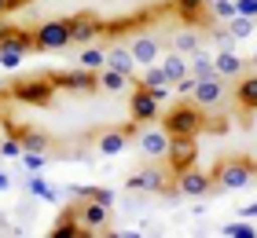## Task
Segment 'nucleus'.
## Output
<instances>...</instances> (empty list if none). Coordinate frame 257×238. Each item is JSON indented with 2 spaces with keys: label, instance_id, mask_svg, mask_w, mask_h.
Segmentation results:
<instances>
[{
  "label": "nucleus",
  "instance_id": "obj_12",
  "mask_svg": "<svg viewBox=\"0 0 257 238\" xmlns=\"http://www.w3.org/2000/svg\"><path fill=\"white\" fill-rule=\"evenodd\" d=\"M140 150L147 158H166L169 154V132L166 128H144L140 132Z\"/></svg>",
  "mask_w": 257,
  "mask_h": 238
},
{
  "label": "nucleus",
  "instance_id": "obj_21",
  "mask_svg": "<svg viewBox=\"0 0 257 238\" xmlns=\"http://www.w3.org/2000/svg\"><path fill=\"white\" fill-rule=\"evenodd\" d=\"M107 66H110V70H121V74H133L136 59H133L128 48H110V52H107Z\"/></svg>",
  "mask_w": 257,
  "mask_h": 238
},
{
  "label": "nucleus",
  "instance_id": "obj_32",
  "mask_svg": "<svg viewBox=\"0 0 257 238\" xmlns=\"http://www.w3.org/2000/svg\"><path fill=\"white\" fill-rule=\"evenodd\" d=\"M235 4H239V15L257 19V0H235Z\"/></svg>",
  "mask_w": 257,
  "mask_h": 238
},
{
  "label": "nucleus",
  "instance_id": "obj_23",
  "mask_svg": "<svg viewBox=\"0 0 257 238\" xmlns=\"http://www.w3.org/2000/svg\"><path fill=\"white\" fill-rule=\"evenodd\" d=\"M125 81H128V74H121V70H110V66L99 70V88L103 92H121Z\"/></svg>",
  "mask_w": 257,
  "mask_h": 238
},
{
  "label": "nucleus",
  "instance_id": "obj_7",
  "mask_svg": "<svg viewBox=\"0 0 257 238\" xmlns=\"http://www.w3.org/2000/svg\"><path fill=\"white\" fill-rule=\"evenodd\" d=\"M52 81L59 88L66 92H96L99 88V70H85V66H77V70H66V74H52Z\"/></svg>",
  "mask_w": 257,
  "mask_h": 238
},
{
  "label": "nucleus",
  "instance_id": "obj_17",
  "mask_svg": "<svg viewBox=\"0 0 257 238\" xmlns=\"http://www.w3.org/2000/svg\"><path fill=\"white\" fill-rule=\"evenodd\" d=\"M144 85L151 88V95H155V99H166L169 88H173V81H169L166 70H162V63H151L147 74H144Z\"/></svg>",
  "mask_w": 257,
  "mask_h": 238
},
{
  "label": "nucleus",
  "instance_id": "obj_22",
  "mask_svg": "<svg viewBox=\"0 0 257 238\" xmlns=\"http://www.w3.org/2000/svg\"><path fill=\"white\" fill-rule=\"evenodd\" d=\"M191 77H195V81H202V77H217V63H213L209 55L195 52V55H191Z\"/></svg>",
  "mask_w": 257,
  "mask_h": 238
},
{
  "label": "nucleus",
  "instance_id": "obj_8",
  "mask_svg": "<svg viewBox=\"0 0 257 238\" xmlns=\"http://www.w3.org/2000/svg\"><path fill=\"white\" fill-rule=\"evenodd\" d=\"M224 95H228V88H224V77H202V81H195V92H191V99L202 106V110H209V106H220L224 103Z\"/></svg>",
  "mask_w": 257,
  "mask_h": 238
},
{
  "label": "nucleus",
  "instance_id": "obj_24",
  "mask_svg": "<svg viewBox=\"0 0 257 238\" xmlns=\"http://www.w3.org/2000/svg\"><path fill=\"white\" fill-rule=\"evenodd\" d=\"M77 66H85V70H103L107 66V52H103V48H85V52L77 55Z\"/></svg>",
  "mask_w": 257,
  "mask_h": 238
},
{
  "label": "nucleus",
  "instance_id": "obj_4",
  "mask_svg": "<svg viewBox=\"0 0 257 238\" xmlns=\"http://www.w3.org/2000/svg\"><path fill=\"white\" fill-rule=\"evenodd\" d=\"M70 41V19H52L44 22V26L33 30V48L37 52H59V48H66Z\"/></svg>",
  "mask_w": 257,
  "mask_h": 238
},
{
  "label": "nucleus",
  "instance_id": "obj_31",
  "mask_svg": "<svg viewBox=\"0 0 257 238\" xmlns=\"http://www.w3.org/2000/svg\"><path fill=\"white\" fill-rule=\"evenodd\" d=\"M224 234H228V238H253L257 231L250 227V223H228V227H224Z\"/></svg>",
  "mask_w": 257,
  "mask_h": 238
},
{
  "label": "nucleus",
  "instance_id": "obj_36",
  "mask_svg": "<svg viewBox=\"0 0 257 238\" xmlns=\"http://www.w3.org/2000/svg\"><path fill=\"white\" fill-rule=\"evenodd\" d=\"M246 212H250V216H253V212H257V205H250V209H246Z\"/></svg>",
  "mask_w": 257,
  "mask_h": 238
},
{
  "label": "nucleus",
  "instance_id": "obj_3",
  "mask_svg": "<svg viewBox=\"0 0 257 238\" xmlns=\"http://www.w3.org/2000/svg\"><path fill=\"white\" fill-rule=\"evenodd\" d=\"M11 95L19 103H33V106H48L52 95H55V81L52 74H41V77H26L19 85H11Z\"/></svg>",
  "mask_w": 257,
  "mask_h": 238
},
{
  "label": "nucleus",
  "instance_id": "obj_25",
  "mask_svg": "<svg viewBox=\"0 0 257 238\" xmlns=\"http://www.w3.org/2000/svg\"><path fill=\"white\" fill-rule=\"evenodd\" d=\"M198 48H202V41H198V33H191V30H180L177 41H173V52H180V55H195Z\"/></svg>",
  "mask_w": 257,
  "mask_h": 238
},
{
  "label": "nucleus",
  "instance_id": "obj_2",
  "mask_svg": "<svg viewBox=\"0 0 257 238\" xmlns=\"http://www.w3.org/2000/svg\"><path fill=\"white\" fill-rule=\"evenodd\" d=\"M162 128H166L169 136H198L206 128V117H202V106L195 99L191 103H177L169 106V114L162 117Z\"/></svg>",
  "mask_w": 257,
  "mask_h": 238
},
{
  "label": "nucleus",
  "instance_id": "obj_10",
  "mask_svg": "<svg viewBox=\"0 0 257 238\" xmlns=\"http://www.w3.org/2000/svg\"><path fill=\"white\" fill-rule=\"evenodd\" d=\"M128 114H133V121H136V125H147L151 117H158V99L151 95L147 85H140L133 95H128Z\"/></svg>",
  "mask_w": 257,
  "mask_h": 238
},
{
  "label": "nucleus",
  "instance_id": "obj_18",
  "mask_svg": "<svg viewBox=\"0 0 257 238\" xmlns=\"http://www.w3.org/2000/svg\"><path fill=\"white\" fill-rule=\"evenodd\" d=\"M235 99H239V106H246V110H257V70L246 74V77H239Z\"/></svg>",
  "mask_w": 257,
  "mask_h": 238
},
{
  "label": "nucleus",
  "instance_id": "obj_19",
  "mask_svg": "<svg viewBox=\"0 0 257 238\" xmlns=\"http://www.w3.org/2000/svg\"><path fill=\"white\" fill-rule=\"evenodd\" d=\"M162 70L169 74V81H173V85H180V81L191 74V59H184L180 52H173V55H166V59H162Z\"/></svg>",
  "mask_w": 257,
  "mask_h": 238
},
{
  "label": "nucleus",
  "instance_id": "obj_20",
  "mask_svg": "<svg viewBox=\"0 0 257 238\" xmlns=\"http://www.w3.org/2000/svg\"><path fill=\"white\" fill-rule=\"evenodd\" d=\"M52 234H55V238H74V234H85V227H81V220H77V209H70L66 216L52 227Z\"/></svg>",
  "mask_w": 257,
  "mask_h": 238
},
{
  "label": "nucleus",
  "instance_id": "obj_11",
  "mask_svg": "<svg viewBox=\"0 0 257 238\" xmlns=\"http://www.w3.org/2000/svg\"><path fill=\"white\" fill-rule=\"evenodd\" d=\"M128 190H158V194H169V190H177V183H169L162 169H144L128 180Z\"/></svg>",
  "mask_w": 257,
  "mask_h": 238
},
{
  "label": "nucleus",
  "instance_id": "obj_33",
  "mask_svg": "<svg viewBox=\"0 0 257 238\" xmlns=\"http://www.w3.org/2000/svg\"><path fill=\"white\" fill-rule=\"evenodd\" d=\"M11 11V0H0V15H8Z\"/></svg>",
  "mask_w": 257,
  "mask_h": 238
},
{
  "label": "nucleus",
  "instance_id": "obj_15",
  "mask_svg": "<svg viewBox=\"0 0 257 238\" xmlns=\"http://www.w3.org/2000/svg\"><path fill=\"white\" fill-rule=\"evenodd\" d=\"M96 33H103V22L96 15H74V19H70V37H74V41L88 44Z\"/></svg>",
  "mask_w": 257,
  "mask_h": 238
},
{
  "label": "nucleus",
  "instance_id": "obj_34",
  "mask_svg": "<svg viewBox=\"0 0 257 238\" xmlns=\"http://www.w3.org/2000/svg\"><path fill=\"white\" fill-rule=\"evenodd\" d=\"M246 63H250V66H253V70H257V52H253V55H250V59H246Z\"/></svg>",
  "mask_w": 257,
  "mask_h": 238
},
{
  "label": "nucleus",
  "instance_id": "obj_14",
  "mask_svg": "<svg viewBox=\"0 0 257 238\" xmlns=\"http://www.w3.org/2000/svg\"><path fill=\"white\" fill-rule=\"evenodd\" d=\"M136 132V125H128V128H107V132H99V139H96V147L103 150V154H121L125 150V143H128V136Z\"/></svg>",
  "mask_w": 257,
  "mask_h": 238
},
{
  "label": "nucleus",
  "instance_id": "obj_30",
  "mask_svg": "<svg viewBox=\"0 0 257 238\" xmlns=\"http://www.w3.org/2000/svg\"><path fill=\"white\" fill-rule=\"evenodd\" d=\"M22 147H26V150H41V154H44V147H48V136H41V132H26V136H22Z\"/></svg>",
  "mask_w": 257,
  "mask_h": 238
},
{
  "label": "nucleus",
  "instance_id": "obj_28",
  "mask_svg": "<svg viewBox=\"0 0 257 238\" xmlns=\"http://www.w3.org/2000/svg\"><path fill=\"white\" fill-rule=\"evenodd\" d=\"M22 55H26V48H15V44H0V66L15 70L22 63Z\"/></svg>",
  "mask_w": 257,
  "mask_h": 238
},
{
  "label": "nucleus",
  "instance_id": "obj_5",
  "mask_svg": "<svg viewBox=\"0 0 257 238\" xmlns=\"http://www.w3.org/2000/svg\"><path fill=\"white\" fill-rule=\"evenodd\" d=\"M169 169L173 176L184 172V169H191L195 158H198V147H195V136H169Z\"/></svg>",
  "mask_w": 257,
  "mask_h": 238
},
{
  "label": "nucleus",
  "instance_id": "obj_6",
  "mask_svg": "<svg viewBox=\"0 0 257 238\" xmlns=\"http://www.w3.org/2000/svg\"><path fill=\"white\" fill-rule=\"evenodd\" d=\"M77 220H81V227L88 231H107L110 227V209H107V201L103 198H88V201H81L77 205Z\"/></svg>",
  "mask_w": 257,
  "mask_h": 238
},
{
  "label": "nucleus",
  "instance_id": "obj_26",
  "mask_svg": "<svg viewBox=\"0 0 257 238\" xmlns=\"http://www.w3.org/2000/svg\"><path fill=\"white\" fill-rule=\"evenodd\" d=\"M180 11V19H188V22H198L202 19V8H206V0H173Z\"/></svg>",
  "mask_w": 257,
  "mask_h": 238
},
{
  "label": "nucleus",
  "instance_id": "obj_27",
  "mask_svg": "<svg viewBox=\"0 0 257 238\" xmlns=\"http://www.w3.org/2000/svg\"><path fill=\"white\" fill-rule=\"evenodd\" d=\"M206 8H209V15H217V19H235L239 15L235 0H206Z\"/></svg>",
  "mask_w": 257,
  "mask_h": 238
},
{
  "label": "nucleus",
  "instance_id": "obj_35",
  "mask_svg": "<svg viewBox=\"0 0 257 238\" xmlns=\"http://www.w3.org/2000/svg\"><path fill=\"white\" fill-rule=\"evenodd\" d=\"M0 187H8V176H0Z\"/></svg>",
  "mask_w": 257,
  "mask_h": 238
},
{
  "label": "nucleus",
  "instance_id": "obj_16",
  "mask_svg": "<svg viewBox=\"0 0 257 238\" xmlns=\"http://www.w3.org/2000/svg\"><path fill=\"white\" fill-rule=\"evenodd\" d=\"M213 63H217V74H220V77H242V70L250 66L246 59H239L231 48H220V52L213 55Z\"/></svg>",
  "mask_w": 257,
  "mask_h": 238
},
{
  "label": "nucleus",
  "instance_id": "obj_9",
  "mask_svg": "<svg viewBox=\"0 0 257 238\" xmlns=\"http://www.w3.org/2000/svg\"><path fill=\"white\" fill-rule=\"evenodd\" d=\"M177 190H180V194H188V198H202V194L213 190V176L191 165V169L177 172Z\"/></svg>",
  "mask_w": 257,
  "mask_h": 238
},
{
  "label": "nucleus",
  "instance_id": "obj_29",
  "mask_svg": "<svg viewBox=\"0 0 257 238\" xmlns=\"http://www.w3.org/2000/svg\"><path fill=\"white\" fill-rule=\"evenodd\" d=\"M228 30H231V37H235V41H242V37H250V33H253V19L250 15H235Z\"/></svg>",
  "mask_w": 257,
  "mask_h": 238
},
{
  "label": "nucleus",
  "instance_id": "obj_1",
  "mask_svg": "<svg viewBox=\"0 0 257 238\" xmlns=\"http://www.w3.org/2000/svg\"><path fill=\"white\" fill-rule=\"evenodd\" d=\"M209 176H213V190H242L257 176V158H246V154H239V158H220Z\"/></svg>",
  "mask_w": 257,
  "mask_h": 238
},
{
  "label": "nucleus",
  "instance_id": "obj_13",
  "mask_svg": "<svg viewBox=\"0 0 257 238\" xmlns=\"http://www.w3.org/2000/svg\"><path fill=\"white\" fill-rule=\"evenodd\" d=\"M128 52H133V59L140 66H151V63H158V59H162V41L144 33V37H136L133 44H128Z\"/></svg>",
  "mask_w": 257,
  "mask_h": 238
}]
</instances>
